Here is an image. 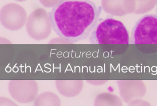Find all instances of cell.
Returning <instances> with one entry per match:
<instances>
[{
  "instance_id": "5b68a950",
  "label": "cell",
  "mask_w": 157,
  "mask_h": 106,
  "mask_svg": "<svg viewBox=\"0 0 157 106\" xmlns=\"http://www.w3.org/2000/svg\"><path fill=\"white\" fill-rule=\"evenodd\" d=\"M8 91L11 96L17 102L25 104L35 99L37 87L34 81L13 80L9 82Z\"/></svg>"
},
{
  "instance_id": "52a82bcc",
  "label": "cell",
  "mask_w": 157,
  "mask_h": 106,
  "mask_svg": "<svg viewBox=\"0 0 157 106\" xmlns=\"http://www.w3.org/2000/svg\"><path fill=\"white\" fill-rule=\"evenodd\" d=\"M15 1H17V2H24V1H25L26 0H15Z\"/></svg>"
},
{
  "instance_id": "6da1fadb",
  "label": "cell",
  "mask_w": 157,
  "mask_h": 106,
  "mask_svg": "<svg viewBox=\"0 0 157 106\" xmlns=\"http://www.w3.org/2000/svg\"><path fill=\"white\" fill-rule=\"evenodd\" d=\"M101 12V6H97L91 0H60L49 16L56 34L75 43L89 37Z\"/></svg>"
},
{
  "instance_id": "277c9868",
  "label": "cell",
  "mask_w": 157,
  "mask_h": 106,
  "mask_svg": "<svg viewBox=\"0 0 157 106\" xmlns=\"http://www.w3.org/2000/svg\"><path fill=\"white\" fill-rule=\"evenodd\" d=\"M26 19L25 10L17 4L6 5L0 11V22L8 30H17L22 28Z\"/></svg>"
},
{
  "instance_id": "3957f363",
  "label": "cell",
  "mask_w": 157,
  "mask_h": 106,
  "mask_svg": "<svg viewBox=\"0 0 157 106\" xmlns=\"http://www.w3.org/2000/svg\"><path fill=\"white\" fill-rule=\"evenodd\" d=\"M130 44H157V15H145L136 22L132 30Z\"/></svg>"
},
{
  "instance_id": "8992f818",
  "label": "cell",
  "mask_w": 157,
  "mask_h": 106,
  "mask_svg": "<svg viewBox=\"0 0 157 106\" xmlns=\"http://www.w3.org/2000/svg\"><path fill=\"white\" fill-rule=\"evenodd\" d=\"M43 10L38 9L34 11L29 17L26 24L27 31L30 37L37 40L43 39L44 35V20Z\"/></svg>"
},
{
  "instance_id": "9c48e42d",
  "label": "cell",
  "mask_w": 157,
  "mask_h": 106,
  "mask_svg": "<svg viewBox=\"0 0 157 106\" xmlns=\"http://www.w3.org/2000/svg\"><path fill=\"white\" fill-rule=\"evenodd\" d=\"M41 2H43V1H45V0H40Z\"/></svg>"
},
{
  "instance_id": "ba28073f",
  "label": "cell",
  "mask_w": 157,
  "mask_h": 106,
  "mask_svg": "<svg viewBox=\"0 0 157 106\" xmlns=\"http://www.w3.org/2000/svg\"><path fill=\"white\" fill-rule=\"evenodd\" d=\"M156 6H157V7H156L157 13V0L156 1Z\"/></svg>"
},
{
  "instance_id": "7a4b0ae2",
  "label": "cell",
  "mask_w": 157,
  "mask_h": 106,
  "mask_svg": "<svg viewBox=\"0 0 157 106\" xmlns=\"http://www.w3.org/2000/svg\"><path fill=\"white\" fill-rule=\"evenodd\" d=\"M90 43L102 44H129L130 36L123 23L113 18H100L89 36Z\"/></svg>"
}]
</instances>
